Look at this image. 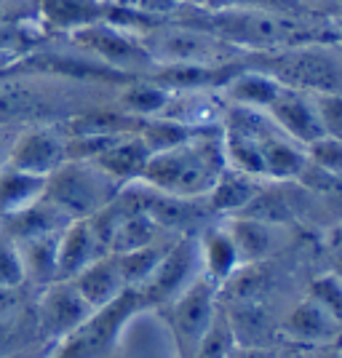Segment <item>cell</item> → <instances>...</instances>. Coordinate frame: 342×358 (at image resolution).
<instances>
[{
  "label": "cell",
  "mask_w": 342,
  "mask_h": 358,
  "mask_svg": "<svg viewBox=\"0 0 342 358\" xmlns=\"http://www.w3.org/2000/svg\"><path fill=\"white\" fill-rule=\"evenodd\" d=\"M177 22L193 24L217 35L220 41L238 48L241 54H265L286 45L318 41L299 14L276 8H204L195 3L190 14H179Z\"/></svg>",
  "instance_id": "6da1fadb"
},
{
  "label": "cell",
  "mask_w": 342,
  "mask_h": 358,
  "mask_svg": "<svg viewBox=\"0 0 342 358\" xmlns=\"http://www.w3.org/2000/svg\"><path fill=\"white\" fill-rule=\"evenodd\" d=\"M227 166L222 145V123L204 126L177 148L152 152L139 182L158 193L179 198H204Z\"/></svg>",
  "instance_id": "7a4b0ae2"
},
{
  "label": "cell",
  "mask_w": 342,
  "mask_h": 358,
  "mask_svg": "<svg viewBox=\"0 0 342 358\" xmlns=\"http://www.w3.org/2000/svg\"><path fill=\"white\" fill-rule=\"evenodd\" d=\"M243 62L265 70L283 86L308 94L342 91V51L324 41L286 45L265 54H243Z\"/></svg>",
  "instance_id": "3957f363"
},
{
  "label": "cell",
  "mask_w": 342,
  "mask_h": 358,
  "mask_svg": "<svg viewBox=\"0 0 342 358\" xmlns=\"http://www.w3.org/2000/svg\"><path fill=\"white\" fill-rule=\"evenodd\" d=\"M155 64H222L241 59L238 48L220 41L217 35L185 24V22H158L155 27L139 35Z\"/></svg>",
  "instance_id": "277c9868"
},
{
  "label": "cell",
  "mask_w": 342,
  "mask_h": 358,
  "mask_svg": "<svg viewBox=\"0 0 342 358\" xmlns=\"http://www.w3.org/2000/svg\"><path fill=\"white\" fill-rule=\"evenodd\" d=\"M120 185L110 179L94 161H64L45 177L43 198L59 206L70 220H89L91 214L107 206Z\"/></svg>",
  "instance_id": "5b68a950"
},
{
  "label": "cell",
  "mask_w": 342,
  "mask_h": 358,
  "mask_svg": "<svg viewBox=\"0 0 342 358\" xmlns=\"http://www.w3.org/2000/svg\"><path fill=\"white\" fill-rule=\"evenodd\" d=\"M139 310H145L142 294L136 289H126L118 299L94 310L83 327H78L73 334L54 343L51 353L45 358H110V353L118 345L123 327Z\"/></svg>",
  "instance_id": "8992f818"
},
{
  "label": "cell",
  "mask_w": 342,
  "mask_h": 358,
  "mask_svg": "<svg viewBox=\"0 0 342 358\" xmlns=\"http://www.w3.org/2000/svg\"><path fill=\"white\" fill-rule=\"evenodd\" d=\"M217 294H220V286L208 281L206 275H201L179 297L166 302L164 308H158L174 334L179 358H193L195 348L217 313Z\"/></svg>",
  "instance_id": "52a82bcc"
},
{
  "label": "cell",
  "mask_w": 342,
  "mask_h": 358,
  "mask_svg": "<svg viewBox=\"0 0 342 358\" xmlns=\"http://www.w3.org/2000/svg\"><path fill=\"white\" fill-rule=\"evenodd\" d=\"M201 246H198V236L195 233H185L177 236L171 249L166 252L161 265L152 270L148 281L136 286V292L142 294L145 308H164L166 302L179 297L190 284L201 278Z\"/></svg>",
  "instance_id": "ba28073f"
},
{
  "label": "cell",
  "mask_w": 342,
  "mask_h": 358,
  "mask_svg": "<svg viewBox=\"0 0 342 358\" xmlns=\"http://www.w3.org/2000/svg\"><path fill=\"white\" fill-rule=\"evenodd\" d=\"M73 35L89 54H94L97 59H102L118 73L134 78V75H148L152 70V59H150L142 38L136 32L113 24V22H94L89 27L75 30Z\"/></svg>",
  "instance_id": "9c48e42d"
},
{
  "label": "cell",
  "mask_w": 342,
  "mask_h": 358,
  "mask_svg": "<svg viewBox=\"0 0 342 358\" xmlns=\"http://www.w3.org/2000/svg\"><path fill=\"white\" fill-rule=\"evenodd\" d=\"M94 308L80 297L73 281H54L43 286V294L35 302V321L38 334L45 343H59L78 327L91 318Z\"/></svg>",
  "instance_id": "30bf717a"
},
{
  "label": "cell",
  "mask_w": 342,
  "mask_h": 358,
  "mask_svg": "<svg viewBox=\"0 0 342 358\" xmlns=\"http://www.w3.org/2000/svg\"><path fill=\"white\" fill-rule=\"evenodd\" d=\"M67 136L64 123L27 126L16 136L8 166L35 177H48L67 161Z\"/></svg>",
  "instance_id": "8fae6325"
},
{
  "label": "cell",
  "mask_w": 342,
  "mask_h": 358,
  "mask_svg": "<svg viewBox=\"0 0 342 358\" xmlns=\"http://www.w3.org/2000/svg\"><path fill=\"white\" fill-rule=\"evenodd\" d=\"M265 113L278 123L283 134L297 139L299 145H311L318 136H324V126H321L318 110H315V99L308 91L283 86Z\"/></svg>",
  "instance_id": "7c38bea8"
},
{
  "label": "cell",
  "mask_w": 342,
  "mask_h": 358,
  "mask_svg": "<svg viewBox=\"0 0 342 358\" xmlns=\"http://www.w3.org/2000/svg\"><path fill=\"white\" fill-rule=\"evenodd\" d=\"M265 182L268 179H259L241 169L225 166L214 187L204 195V203H206L208 214H214V217H236V214H243V209L252 203L254 195L259 193V187Z\"/></svg>",
  "instance_id": "4fadbf2b"
},
{
  "label": "cell",
  "mask_w": 342,
  "mask_h": 358,
  "mask_svg": "<svg viewBox=\"0 0 342 358\" xmlns=\"http://www.w3.org/2000/svg\"><path fill=\"white\" fill-rule=\"evenodd\" d=\"M104 246L99 243L89 220H73L59 233V252H57V281H70L80 270H86L99 259Z\"/></svg>",
  "instance_id": "5bb4252c"
},
{
  "label": "cell",
  "mask_w": 342,
  "mask_h": 358,
  "mask_svg": "<svg viewBox=\"0 0 342 358\" xmlns=\"http://www.w3.org/2000/svg\"><path fill=\"white\" fill-rule=\"evenodd\" d=\"M283 334L302 345H334L342 337V324L313 297H305L286 315Z\"/></svg>",
  "instance_id": "9a60e30c"
},
{
  "label": "cell",
  "mask_w": 342,
  "mask_h": 358,
  "mask_svg": "<svg viewBox=\"0 0 342 358\" xmlns=\"http://www.w3.org/2000/svg\"><path fill=\"white\" fill-rule=\"evenodd\" d=\"M73 222L59 206H54L48 198H38L35 203L24 206V209L14 211V214H6L0 220V230L6 236H11L16 243L22 241L41 238V236H51V233H62L67 224Z\"/></svg>",
  "instance_id": "2e32d148"
},
{
  "label": "cell",
  "mask_w": 342,
  "mask_h": 358,
  "mask_svg": "<svg viewBox=\"0 0 342 358\" xmlns=\"http://www.w3.org/2000/svg\"><path fill=\"white\" fill-rule=\"evenodd\" d=\"M198 246H201V273L222 289L241 268L238 249L230 230L225 224L204 227L198 233Z\"/></svg>",
  "instance_id": "e0dca14e"
},
{
  "label": "cell",
  "mask_w": 342,
  "mask_h": 358,
  "mask_svg": "<svg viewBox=\"0 0 342 358\" xmlns=\"http://www.w3.org/2000/svg\"><path fill=\"white\" fill-rule=\"evenodd\" d=\"M70 281H73V286L80 292V297L86 299L94 310L110 305L113 299H118L129 289V286L123 284L115 254H102L99 259H94L89 268L80 270Z\"/></svg>",
  "instance_id": "ac0fdd59"
},
{
  "label": "cell",
  "mask_w": 342,
  "mask_h": 358,
  "mask_svg": "<svg viewBox=\"0 0 342 358\" xmlns=\"http://www.w3.org/2000/svg\"><path fill=\"white\" fill-rule=\"evenodd\" d=\"M150 155H152L150 148L142 142V136L134 131V134H123L115 145H110L104 152H99L94 158V164L123 187V185L136 182V179L142 177Z\"/></svg>",
  "instance_id": "d6986e66"
},
{
  "label": "cell",
  "mask_w": 342,
  "mask_h": 358,
  "mask_svg": "<svg viewBox=\"0 0 342 358\" xmlns=\"http://www.w3.org/2000/svg\"><path fill=\"white\" fill-rule=\"evenodd\" d=\"M281 89L283 83H278L273 75H268L265 70H257V67L243 62V67L225 83L222 94L230 99V105L268 110Z\"/></svg>",
  "instance_id": "ffe728a7"
},
{
  "label": "cell",
  "mask_w": 342,
  "mask_h": 358,
  "mask_svg": "<svg viewBox=\"0 0 342 358\" xmlns=\"http://www.w3.org/2000/svg\"><path fill=\"white\" fill-rule=\"evenodd\" d=\"M225 227L230 230V236L236 241L241 265L262 262L276 249V224L262 222L257 217L238 214V217H227Z\"/></svg>",
  "instance_id": "44dd1931"
},
{
  "label": "cell",
  "mask_w": 342,
  "mask_h": 358,
  "mask_svg": "<svg viewBox=\"0 0 342 358\" xmlns=\"http://www.w3.org/2000/svg\"><path fill=\"white\" fill-rule=\"evenodd\" d=\"M120 107L126 115L136 120H148L164 115V110L171 102V91L150 80V78H131L120 91Z\"/></svg>",
  "instance_id": "7402d4cb"
},
{
  "label": "cell",
  "mask_w": 342,
  "mask_h": 358,
  "mask_svg": "<svg viewBox=\"0 0 342 358\" xmlns=\"http://www.w3.org/2000/svg\"><path fill=\"white\" fill-rule=\"evenodd\" d=\"M45 190V177H35L27 171H19L14 166L0 169V220L6 214L24 209L35 203Z\"/></svg>",
  "instance_id": "603a6c76"
},
{
  "label": "cell",
  "mask_w": 342,
  "mask_h": 358,
  "mask_svg": "<svg viewBox=\"0 0 342 358\" xmlns=\"http://www.w3.org/2000/svg\"><path fill=\"white\" fill-rule=\"evenodd\" d=\"M45 19L59 30H80L110 16V6L102 0H43Z\"/></svg>",
  "instance_id": "cb8c5ba5"
},
{
  "label": "cell",
  "mask_w": 342,
  "mask_h": 358,
  "mask_svg": "<svg viewBox=\"0 0 342 358\" xmlns=\"http://www.w3.org/2000/svg\"><path fill=\"white\" fill-rule=\"evenodd\" d=\"M27 284L48 286L57 281V252H59V233L41 236V238L19 243Z\"/></svg>",
  "instance_id": "d4e9b609"
},
{
  "label": "cell",
  "mask_w": 342,
  "mask_h": 358,
  "mask_svg": "<svg viewBox=\"0 0 342 358\" xmlns=\"http://www.w3.org/2000/svg\"><path fill=\"white\" fill-rule=\"evenodd\" d=\"M174 238H166V241H152L148 246L142 249H131V252H123L115 254V262H118V270L123 275V284L129 289H136L148 281L152 275V270L161 265V259L166 257V252L171 249Z\"/></svg>",
  "instance_id": "484cf974"
},
{
  "label": "cell",
  "mask_w": 342,
  "mask_h": 358,
  "mask_svg": "<svg viewBox=\"0 0 342 358\" xmlns=\"http://www.w3.org/2000/svg\"><path fill=\"white\" fill-rule=\"evenodd\" d=\"M158 233H161V227L155 224V220L150 214H145V211H126L118 227H115V233H113V238H110L107 254H123L131 252V249H142L152 241H158Z\"/></svg>",
  "instance_id": "4316f807"
},
{
  "label": "cell",
  "mask_w": 342,
  "mask_h": 358,
  "mask_svg": "<svg viewBox=\"0 0 342 358\" xmlns=\"http://www.w3.org/2000/svg\"><path fill=\"white\" fill-rule=\"evenodd\" d=\"M35 343H43L38 334L35 321V305H24L16 313L0 321V356H8L16 350H24Z\"/></svg>",
  "instance_id": "83f0119b"
},
{
  "label": "cell",
  "mask_w": 342,
  "mask_h": 358,
  "mask_svg": "<svg viewBox=\"0 0 342 358\" xmlns=\"http://www.w3.org/2000/svg\"><path fill=\"white\" fill-rule=\"evenodd\" d=\"M236 345H238L236 343V329L230 324L227 313L217 308V313L211 318V327H208L206 334L201 337V343L195 348L193 358H227Z\"/></svg>",
  "instance_id": "f1b7e54d"
},
{
  "label": "cell",
  "mask_w": 342,
  "mask_h": 358,
  "mask_svg": "<svg viewBox=\"0 0 342 358\" xmlns=\"http://www.w3.org/2000/svg\"><path fill=\"white\" fill-rule=\"evenodd\" d=\"M308 166H315L318 171H327L332 177H342V139L340 136H318L315 142L305 145Z\"/></svg>",
  "instance_id": "f546056e"
},
{
  "label": "cell",
  "mask_w": 342,
  "mask_h": 358,
  "mask_svg": "<svg viewBox=\"0 0 342 358\" xmlns=\"http://www.w3.org/2000/svg\"><path fill=\"white\" fill-rule=\"evenodd\" d=\"M0 286H27L19 243L0 230Z\"/></svg>",
  "instance_id": "4dcf8cb0"
},
{
  "label": "cell",
  "mask_w": 342,
  "mask_h": 358,
  "mask_svg": "<svg viewBox=\"0 0 342 358\" xmlns=\"http://www.w3.org/2000/svg\"><path fill=\"white\" fill-rule=\"evenodd\" d=\"M308 297L315 299L321 308H327L329 313L342 324V281L334 270L313 281L311 289H308Z\"/></svg>",
  "instance_id": "1f68e13d"
},
{
  "label": "cell",
  "mask_w": 342,
  "mask_h": 358,
  "mask_svg": "<svg viewBox=\"0 0 342 358\" xmlns=\"http://www.w3.org/2000/svg\"><path fill=\"white\" fill-rule=\"evenodd\" d=\"M315 110L324 126V134L340 136L342 139V91H327V94H313Z\"/></svg>",
  "instance_id": "d6a6232c"
},
{
  "label": "cell",
  "mask_w": 342,
  "mask_h": 358,
  "mask_svg": "<svg viewBox=\"0 0 342 358\" xmlns=\"http://www.w3.org/2000/svg\"><path fill=\"white\" fill-rule=\"evenodd\" d=\"M27 305L24 286H0V321Z\"/></svg>",
  "instance_id": "836d02e7"
},
{
  "label": "cell",
  "mask_w": 342,
  "mask_h": 358,
  "mask_svg": "<svg viewBox=\"0 0 342 358\" xmlns=\"http://www.w3.org/2000/svg\"><path fill=\"white\" fill-rule=\"evenodd\" d=\"M19 131L22 129H16V126H0V169L8 166V158H11V150H14Z\"/></svg>",
  "instance_id": "e575fe53"
},
{
  "label": "cell",
  "mask_w": 342,
  "mask_h": 358,
  "mask_svg": "<svg viewBox=\"0 0 342 358\" xmlns=\"http://www.w3.org/2000/svg\"><path fill=\"white\" fill-rule=\"evenodd\" d=\"M51 348L54 343H35L30 348H24V350H16V353H8V356H0V358H45L51 353Z\"/></svg>",
  "instance_id": "d590c367"
},
{
  "label": "cell",
  "mask_w": 342,
  "mask_h": 358,
  "mask_svg": "<svg viewBox=\"0 0 342 358\" xmlns=\"http://www.w3.org/2000/svg\"><path fill=\"white\" fill-rule=\"evenodd\" d=\"M227 358H278L273 350H265V348H249V345H236L230 350Z\"/></svg>",
  "instance_id": "8d00e7d4"
},
{
  "label": "cell",
  "mask_w": 342,
  "mask_h": 358,
  "mask_svg": "<svg viewBox=\"0 0 342 358\" xmlns=\"http://www.w3.org/2000/svg\"><path fill=\"white\" fill-rule=\"evenodd\" d=\"M313 358H342V348H340V350H334V348L324 345V350H321V353H315Z\"/></svg>",
  "instance_id": "74e56055"
},
{
  "label": "cell",
  "mask_w": 342,
  "mask_h": 358,
  "mask_svg": "<svg viewBox=\"0 0 342 358\" xmlns=\"http://www.w3.org/2000/svg\"><path fill=\"white\" fill-rule=\"evenodd\" d=\"M332 243H334L337 254H342V222L334 227V233H332Z\"/></svg>",
  "instance_id": "f35d334b"
},
{
  "label": "cell",
  "mask_w": 342,
  "mask_h": 358,
  "mask_svg": "<svg viewBox=\"0 0 342 358\" xmlns=\"http://www.w3.org/2000/svg\"><path fill=\"white\" fill-rule=\"evenodd\" d=\"M334 273L340 275V281H342V254H337V259H334Z\"/></svg>",
  "instance_id": "ab89813d"
},
{
  "label": "cell",
  "mask_w": 342,
  "mask_h": 358,
  "mask_svg": "<svg viewBox=\"0 0 342 358\" xmlns=\"http://www.w3.org/2000/svg\"><path fill=\"white\" fill-rule=\"evenodd\" d=\"M337 343H340V348H342V337H340V340H337Z\"/></svg>",
  "instance_id": "60d3db41"
},
{
  "label": "cell",
  "mask_w": 342,
  "mask_h": 358,
  "mask_svg": "<svg viewBox=\"0 0 342 358\" xmlns=\"http://www.w3.org/2000/svg\"><path fill=\"white\" fill-rule=\"evenodd\" d=\"M286 358H299V356H286Z\"/></svg>",
  "instance_id": "b9f144b4"
},
{
  "label": "cell",
  "mask_w": 342,
  "mask_h": 358,
  "mask_svg": "<svg viewBox=\"0 0 342 358\" xmlns=\"http://www.w3.org/2000/svg\"><path fill=\"white\" fill-rule=\"evenodd\" d=\"M340 3H342V0H340Z\"/></svg>",
  "instance_id": "7bdbcfd3"
}]
</instances>
